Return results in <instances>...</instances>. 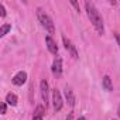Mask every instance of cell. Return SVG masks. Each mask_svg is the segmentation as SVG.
<instances>
[{"label": "cell", "instance_id": "obj_14", "mask_svg": "<svg viewBox=\"0 0 120 120\" xmlns=\"http://www.w3.org/2000/svg\"><path fill=\"white\" fill-rule=\"evenodd\" d=\"M0 17H6V9L2 3H0Z\"/></svg>", "mask_w": 120, "mask_h": 120}, {"label": "cell", "instance_id": "obj_20", "mask_svg": "<svg viewBox=\"0 0 120 120\" xmlns=\"http://www.w3.org/2000/svg\"><path fill=\"white\" fill-rule=\"evenodd\" d=\"M117 114H119V117H120V105H119V110H117Z\"/></svg>", "mask_w": 120, "mask_h": 120}, {"label": "cell", "instance_id": "obj_18", "mask_svg": "<svg viewBox=\"0 0 120 120\" xmlns=\"http://www.w3.org/2000/svg\"><path fill=\"white\" fill-rule=\"evenodd\" d=\"M114 35H116V40H117V44H119V47H120V34H119V33H116Z\"/></svg>", "mask_w": 120, "mask_h": 120}, {"label": "cell", "instance_id": "obj_19", "mask_svg": "<svg viewBox=\"0 0 120 120\" xmlns=\"http://www.w3.org/2000/svg\"><path fill=\"white\" fill-rule=\"evenodd\" d=\"M33 120H42V117H35V116H33Z\"/></svg>", "mask_w": 120, "mask_h": 120}, {"label": "cell", "instance_id": "obj_21", "mask_svg": "<svg viewBox=\"0 0 120 120\" xmlns=\"http://www.w3.org/2000/svg\"><path fill=\"white\" fill-rule=\"evenodd\" d=\"M78 120H86V119H85V117H83V116H81V117H79V119H78Z\"/></svg>", "mask_w": 120, "mask_h": 120}, {"label": "cell", "instance_id": "obj_4", "mask_svg": "<svg viewBox=\"0 0 120 120\" xmlns=\"http://www.w3.org/2000/svg\"><path fill=\"white\" fill-rule=\"evenodd\" d=\"M52 74L55 78H59L62 75V58L61 56H55L52 62Z\"/></svg>", "mask_w": 120, "mask_h": 120}, {"label": "cell", "instance_id": "obj_6", "mask_svg": "<svg viewBox=\"0 0 120 120\" xmlns=\"http://www.w3.org/2000/svg\"><path fill=\"white\" fill-rule=\"evenodd\" d=\"M26 81H27V72H24V71H19V72L13 76V79H11L13 85H16V86H21V85H24Z\"/></svg>", "mask_w": 120, "mask_h": 120}, {"label": "cell", "instance_id": "obj_9", "mask_svg": "<svg viewBox=\"0 0 120 120\" xmlns=\"http://www.w3.org/2000/svg\"><path fill=\"white\" fill-rule=\"evenodd\" d=\"M65 99L68 102L69 106H75V95H74V90L71 88H65Z\"/></svg>", "mask_w": 120, "mask_h": 120}, {"label": "cell", "instance_id": "obj_17", "mask_svg": "<svg viewBox=\"0 0 120 120\" xmlns=\"http://www.w3.org/2000/svg\"><path fill=\"white\" fill-rule=\"evenodd\" d=\"M67 120H74V112L68 113V116H67Z\"/></svg>", "mask_w": 120, "mask_h": 120}, {"label": "cell", "instance_id": "obj_8", "mask_svg": "<svg viewBox=\"0 0 120 120\" xmlns=\"http://www.w3.org/2000/svg\"><path fill=\"white\" fill-rule=\"evenodd\" d=\"M45 44H47V48H48V51H49L51 54H54V55L58 54V45H56V42L52 40L51 35H47V37H45Z\"/></svg>", "mask_w": 120, "mask_h": 120}, {"label": "cell", "instance_id": "obj_1", "mask_svg": "<svg viewBox=\"0 0 120 120\" xmlns=\"http://www.w3.org/2000/svg\"><path fill=\"white\" fill-rule=\"evenodd\" d=\"M85 9H86V14L90 20V23L93 24L95 30L98 31V34H105V26H103V19L100 16V13L98 11V9L93 6V3L86 2L85 3Z\"/></svg>", "mask_w": 120, "mask_h": 120}, {"label": "cell", "instance_id": "obj_13", "mask_svg": "<svg viewBox=\"0 0 120 120\" xmlns=\"http://www.w3.org/2000/svg\"><path fill=\"white\" fill-rule=\"evenodd\" d=\"M10 30H11V26L10 24H3L2 27H0V37H4Z\"/></svg>", "mask_w": 120, "mask_h": 120}, {"label": "cell", "instance_id": "obj_10", "mask_svg": "<svg viewBox=\"0 0 120 120\" xmlns=\"http://www.w3.org/2000/svg\"><path fill=\"white\" fill-rule=\"evenodd\" d=\"M102 86H103L105 90H107V92H112V90H113V83H112V79H110L109 75H105V76H103V79H102Z\"/></svg>", "mask_w": 120, "mask_h": 120}, {"label": "cell", "instance_id": "obj_11", "mask_svg": "<svg viewBox=\"0 0 120 120\" xmlns=\"http://www.w3.org/2000/svg\"><path fill=\"white\" fill-rule=\"evenodd\" d=\"M17 102H19V99H17V96H16L14 93L10 92V93L6 95V103H7V105H10V106H16Z\"/></svg>", "mask_w": 120, "mask_h": 120}, {"label": "cell", "instance_id": "obj_3", "mask_svg": "<svg viewBox=\"0 0 120 120\" xmlns=\"http://www.w3.org/2000/svg\"><path fill=\"white\" fill-rule=\"evenodd\" d=\"M62 96H61V93H59V90L55 88V89H52V106H54V110L55 112H59L62 109Z\"/></svg>", "mask_w": 120, "mask_h": 120}, {"label": "cell", "instance_id": "obj_7", "mask_svg": "<svg viewBox=\"0 0 120 120\" xmlns=\"http://www.w3.org/2000/svg\"><path fill=\"white\" fill-rule=\"evenodd\" d=\"M40 90H41V98H42V102L45 103V106L48 105V93H49V86H48V82L45 79L41 81L40 83Z\"/></svg>", "mask_w": 120, "mask_h": 120}, {"label": "cell", "instance_id": "obj_2", "mask_svg": "<svg viewBox=\"0 0 120 120\" xmlns=\"http://www.w3.org/2000/svg\"><path fill=\"white\" fill-rule=\"evenodd\" d=\"M37 17H38L41 26L45 28V31H47L49 35L55 33V27H54V21H52V19H51V17H49L42 9H37Z\"/></svg>", "mask_w": 120, "mask_h": 120}, {"label": "cell", "instance_id": "obj_5", "mask_svg": "<svg viewBox=\"0 0 120 120\" xmlns=\"http://www.w3.org/2000/svg\"><path fill=\"white\" fill-rule=\"evenodd\" d=\"M62 41H64V45H65V49L71 54V56L74 58V59H78V51H76V48H75V45L72 44V41L69 40V38H67L65 35L62 37Z\"/></svg>", "mask_w": 120, "mask_h": 120}, {"label": "cell", "instance_id": "obj_15", "mask_svg": "<svg viewBox=\"0 0 120 120\" xmlns=\"http://www.w3.org/2000/svg\"><path fill=\"white\" fill-rule=\"evenodd\" d=\"M0 110H2V114H6V110H7V103L3 102L2 106H0Z\"/></svg>", "mask_w": 120, "mask_h": 120}, {"label": "cell", "instance_id": "obj_16", "mask_svg": "<svg viewBox=\"0 0 120 120\" xmlns=\"http://www.w3.org/2000/svg\"><path fill=\"white\" fill-rule=\"evenodd\" d=\"M71 4H72V6H74V7H75V9H76V11H78V13H79V11H81V7H79V4H78V3H76V2H71Z\"/></svg>", "mask_w": 120, "mask_h": 120}, {"label": "cell", "instance_id": "obj_12", "mask_svg": "<svg viewBox=\"0 0 120 120\" xmlns=\"http://www.w3.org/2000/svg\"><path fill=\"white\" fill-rule=\"evenodd\" d=\"M45 110H47V106H37L35 107V110H34V116L35 117H42L44 116V113H45Z\"/></svg>", "mask_w": 120, "mask_h": 120}, {"label": "cell", "instance_id": "obj_22", "mask_svg": "<svg viewBox=\"0 0 120 120\" xmlns=\"http://www.w3.org/2000/svg\"><path fill=\"white\" fill-rule=\"evenodd\" d=\"M113 120H116V119H113Z\"/></svg>", "mask_w": 120, "mask_h": 120}]
</instances>
